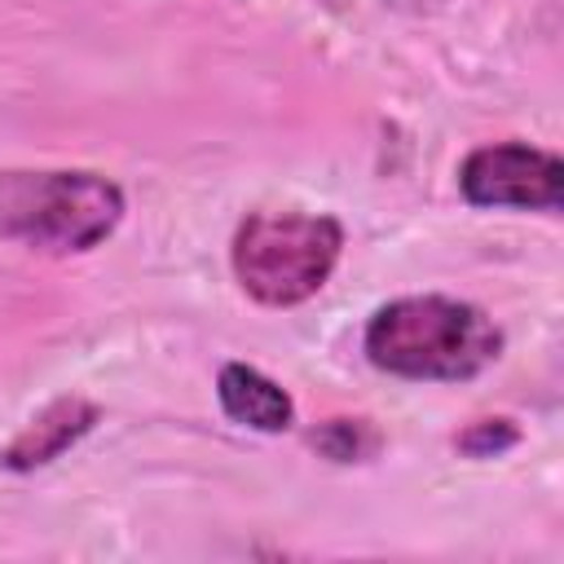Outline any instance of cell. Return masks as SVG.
<instances>
[{"label":"cell","mask_w":564,"mask_h":564,"mask_svg":"<svg viewBox=\"0 0 564 564\" xmlns=\"http://www.w3.org/2000/svg\"><path fill=\"white\" fill-rule=\"evenodd\" d=\"M375 370L414 383L476 379L502 352L494 317L454 295H401L375 308L361 339Z\"/></svg>","instance_id":"cell-1"},{"label":"cell","mask_w":564,"mask_h":564,"mask_svg":"<svg viewBox=\"0 0 564 564\" xmlns=\"http://www.w3.org/2000/svg\"><path fill=\"white\" fill-rule=\"evenodd\" d=\"M123 189L84 167H9L0 172V234L48 251L79 256L101 247L123 220Z\"/></svg>","instance_id":"cell-2"},{"label":"cell","mask_w":564,"mask_h":564,"mask_svg":"<svg viewBox=\"0 0 564 564\" xmlns=\"http://www.w3.org/2000/svg\"><path fill=\"white\" fill-rule=\"evenodd\" d=\"M344 225L326 212H251L229 247L238 286L264 308L313 300L335 273Z\"/></svg>","instance_id":"cell-3"},{"label":"cell","mask_w":564,"mask_h":564,"mask_svg":"<svg viewBox=\"0 0 564 564\" xmlns=\"http://www.w3.org/2000/svg\"><path fill=\"white\" fill-rule=\"evenodd\" d=\"M458 189L471 207H511V212H560L564 203V163L551 150L529 141H494L463 159Z\"/></svg>","instance_id":"cell-4"},{"label":"cell","mask_w":564,"mask_h":564,"mask_svg":"<svg viewBox=\"0 0 564 564\" xmlns=\"http://www.w3.org/2000/svg\"><path fill=\"white\" fill-rule=\"evenodd\" d=\"M97 419H101L97 401H88V397H79V392H66V397L48 401V405L0 449V467H4V471H18V476L40 471V467L57 463L70 445H79V441L97 427Z\"/></svg>","instance_id":"cell-5"},{"label":"cell","mask_w":564,"mask_h":564,"mask_svg":"<svg viewBox=\"0 0 564 564\" xmlns=\"http://www.w3.org/2000/svg\"><path fill=\"white\" fill-rule=\"evenodd\" d=\"M216 401L225 410V419H234L238 427L251 432H286L295 423V401L282 383H273L264 370L247 366V361H229L216 375Z\"/></svg>","instance_id":"cell-6"},{"label":"cell","mask_w":564,"mask_h":564,"mask_svg":"<svg viewBox=\"0 0 564 564\" xmlns=\"http://www.w3.org/2000/svg\"><path fill=\"white\" fill-rule=\"evenodd\" d=\"M313 449L326 454L330 463H366L370 454H379V432L366 419H326L313 427Z\"/></svg>","instance_id":"cell-7"},{"label":"cell","mask_w":564,"mask_h":564,"mask_svg":"<svg viewBox=\"0 0 564 564\" xmlns=\"http://www.w3.org/2000/svg\"><path fill=\"white\" fill-rule=\"evenodd\" d=\"M516 441H520V427H516L511 419H476V423L458 436V449H463L467 458H498V454H507Z\"/></svg>","instance_id":"cell-8"}]
</instances>
